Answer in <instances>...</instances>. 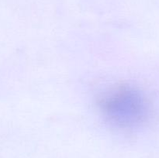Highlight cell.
Instances as JSON below:
<instances>
[{"label":"cell","instance_id":"1","mask_svg":"<svg viewBox=\"0 0 159 158\" xmlns=\"http://www.w3.org/2000/svg\"><path fill=\"white\" fill-rule=\"evenodd\" d=\"M105 120L121 129H134L145 121L148 103L142 93L133 87L122 85L106 93L99 102Z\"/></svg>","mask_w":159,"mask_h":158}]
</instances>
